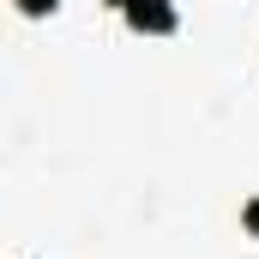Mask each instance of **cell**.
<instances>
[{
	"label": "cell",
	"instance_id": "cell-1",
	"mask_svg": "<svg viewBox=\"0 0 259 259\" xmlns=\"http://www.w3.org/2000/svg\"><path fill=\"white\" fill-rule=\"evenodd\" d=\"M139 36H175L181 30V6L175 0H109Z\"/></svg>",
	"mask_w": 259,
	"mask_h": 259
},
{
	"label": "cell",
	"instance_id": "cell-2",
	"mask_svg": "<svg viewBox=\"0 0 259 259\" xmlns=\"http://www.w3.org/2000/svg\"><path fill=\"white\" fill-rule=\"evenodd\" d=\"M241 229H247V235H253V241H259V193L247 199V205H241Z\"/></svg>",
	"mask_w": 259,
	"mask_h": 259
},
{
	"label": "cell",
	"instance_id": "cell-3",
	"mask_svg": "<svg viewBox=\"0 0 259 259\" xmlns=\"http://www.w3.org/2000/svg\"><path fill=\"white\" fill-rule=\"evenodd\" d=\"M55 6H61V0H18V12H24V18H42V12H55Z\"/></svg>",
	"mask_w": 259,
	"mask_h": 259
}]
</instances>
